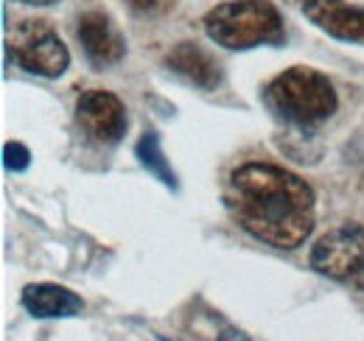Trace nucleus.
<instances>
[{
  "label": "nucleus",
  "mask_w": 364,
  "mask_h": 341,
  "mask_svg": "<svg viewBox=\"0 0 364 341\" xmlns=\"http://www.w3.org/2000/svg\"><path fill=\"white\" fill-rule=\"evenodd\" d=\"M166 62H168V67L174 73H180L182 79H188L191 85L202 87V90H213L222 82L216 59L208 50H202L196 43H180L168 53Z\"/></svg>",
  "instance_id": "obj_10"
},
{
  "label": "nucleus",
  "mask_w": 364,
  "mask_h": 341,
  "mask_svg": "<svg viewBox=\"0 0 364 341\" xmlns=\"http://www.w3.org/2000/svg\"><path fill=\"white\" fill-rule=\"evenodd\" d=\"M135 154L137 160H140V166L149 170L154 179H160L166 188H177V176H174V170L168 166V160H166V154H163V146H160V134L157 131H146L140 140H137L135 146Z\"/></svg>",
  "instance_id": "obj_11"
},
{
  "label": "nucleus",
  "mask_w": 364,
  "mask_h": 341,
  "mask_svg": "<svg viewBox=\"0 0 364 341\" xmlns=\"http://www.w3.org/2000/svg\"><path fill=\"white\" fill-rule=\"evenodd\" d=\"M264 98L272 112L297 126L322 124L339 107L336 90L328 82V76H322L314 67H303V65L280 73L272 85L267 87Z\"/></svg>",
  "instance_id": "obj_2"
},
{
  "label": "nucleus",
  "mask_w": 364,
  "mask_h": 341,
  "mask_svg": "<svg viewBox=\"0 0 364 341\" xmlns=\"http://www.w3.org/2000/svg\"><path fill=\"white\" fill-rule=\"evenodd\" d=\"M157 341H168V339H166V336H157Z\"/></svg>",
  "instance_id": "obj_16"
},
{
  "label": "nucleus",
  "mask_w": 364,
  "mask_h": 341,
  "mask_svg": "<svg viewBox=\"0 0 364 341\" xmlns=\"http://www.w3.org/2000/svg\"><path fill=\"white\" fill-rule=\"evenodd\" d=\"M20 3H28V6H50L56 0H20Z\"/></svg>",
  "instance_id": "obj_15"
},
{
  "label": "nucleus",
  "mask_w": 364,
  "mask_h": 341,
  "mask_svg": "<svg viewBox=\"0 0 364 341\" xmlns=\"http://www.w3.org/2000/svg\"><path fill=\"white\" fill-rule=\"evenodd\" d=\"M20 302L37 319H68V316H76L85 310V299L73 294L70 288L53 286V283L26 286Z\"/></svg>",
  "instance_id": "obj_9"
},
{
  "label": "nucleus",
  "mask_w": 364,
  "mask_h": 341,
  "mask_svg": "<svg viewBox=\"0 0 364 341\" xmlns=\"http://www.w3.org/2000/svg\"><path fill=\"white\" fill-rule=\"evenodd\" d=\"M225 202L244 232L274 249L300 247L317 221L311 185L272 163L238 166L228 179Z\"/></svg>",
  "instance_id": "obj_1"
},
{
  "label": "nucleus",
  "mask_w": 364,
  "mask_h": 341,
  "mask_svg": "<svg viewBox=\"0 0 364 341\" xmlns=\"http://www.w3.org/2000/svg\"><path fill=\"white\" fill-rule=\"evenodd\" d=\"M76 37L95 67H109V65L121 62L127 53V43H124L121 31L112 26V20L104 11L82 14L79 26H76Z\"/></svg>",
  "instance_id": "obj_7"
},
{
  "label": "nucleus",
  "mask_w": 364,
  "mask_h": 341,
  "mask_svg": "<svg viewBox=\"0 0 364 341\" xmlns=\"http://www.w3.org/2000/svg\"><path fill=\"white\" fill-rule=\"evenodd\" d=\"M219 341H250L244 333H238V330H225L222 336H219Z\"/></svg>",
  "instance_id": "obj_14"
},
{
  "label": "nucleus",
  "mask_w": 364,
  "mask_h": 341,
  "mask_svg": "<svg viewBox=\"0 0 364 341\" xmlns=\"http://www.w3.org/2000/svg\"><path fill=\"white\" fill-rule=\"evenodd\" d=\"M3 166L9 170H26L31 166V151L23 143H6L3 146Z\"/></svg>",
  "instance_id": "obj_12"
},
{
  "label": "nucleus",
  "mask_w": 364,
  "mask_h": 341,
  "mask_svg": "<svg viewBox=\"0 0 364 341\" xmlns=\"http://www.w3.org/2000/svg\"><path fill=\"white\" fill-rule=\"evenodd\" d=\"M205 31L228 50H247L255 45L283 40V20L269 0H230L205 14Z\"/></svg>",
  "instance_id": "obj_3"
},
{
  "label": "nucleus",
  "mask_w": 364,
  "mask_h": 341,
  "mask_svg": "<svg viewBox=\"0 0 364 341\" xmlns=\"http://www.w3.org/2000/svg\"><path fill=\"white\" fill-rule=\"evenodd\" d=\"M9 53L23 70L46 79L62 76L70 65L68 48L46 20H23L9 37Z\"/></svg>",
  "instance_id": "obj_5"
},
{
  "label": "nucleus",
  "mask_w": 364,
  "mask_h": 341,
  "mask_svg": "<svg viewBox=\"0 0 364 341\" xmlns=\"http://www.w3.org/2000/svg\"><path fill=\"white\" fill-rule=\"evenodd\" d=\"M306 17L336 40L364 45V9L345 0H303Z\"/></svg>",
  "instance_id": "obj_8"
},
{
  "label": "nucleus",
  "mask_w": 364,
  "mask_h": 341,
  "mask_svg": "<svg viewBox=\"0 0 364 341\" xmlns=\"http://www.w3.org/2000/svg\"><path fill=\"white\" fill-rule=\"evenodd\" d=\"M319 274L364 291V224H342L325 232L311 249Z\"/></svg>",
  "instance_id": "obj_4"
},
{
  "label": "nucleus",
  "mask_w": 364,
  "mask_h": 341,
  "mask_svg": "<svg viewBox=\"0 0 364 341\" xmlns=\"http://www.w3.org/2000/svg\"><path fill=\"white\" fill-rule=\"evenodd\" d=\"M76 121L95 143H118L127 134V109L118 95L107 90H87L76 104Z\"/></svg>",
  "instance_id": "obj_6"
},
{
  "label": "nucleus",
  "mask_w": 364,
  "mask_h": 341,
  "mask_svg": "<svg viewBox=\"0 0 364 341\" xmlns=\"http://www.w3.org/2000/svg\"><path fill=\"white\" fill-rule=\"evenodd\" d=\"M135 11H143V14H154V11H163L168 6V0H127Z\"/></svg>",
  "instance_id": "obj_13"
}]
</instances>
